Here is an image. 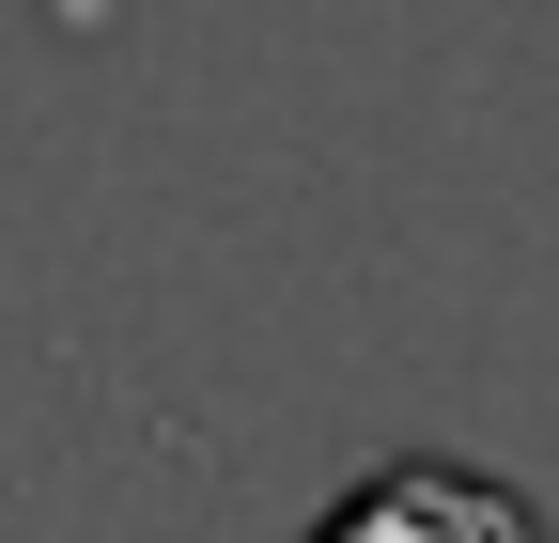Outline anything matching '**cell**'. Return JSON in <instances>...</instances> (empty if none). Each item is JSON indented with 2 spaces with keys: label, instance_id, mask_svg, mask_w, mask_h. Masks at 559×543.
I'll return each instance as SVG.
<instances>
[{
  "label": "cell",
  "instance_id": "1",
  "mask_svg": "<svg viewBox=\"0 0 559 543\" xmlns=\"http://www.w3.org/2000/svg\"><path fill=\"white\" fill-rule=\"evenodd\" d=\"M311 543H544V512L498 482V466H451V450H389V466H358L326 512H311Z\"/></svg>",
  "mask_w": 559,
  "mask_h": 543
}]
</instances>
